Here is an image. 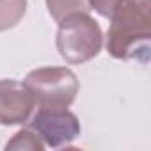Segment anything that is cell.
Returning a JSON list of instances; mask_svg holds the SVG:
<instances>
[{
  "label": "cell",
  "mask_w": 151,
  "mask_h": 151,
  "mask_svg": "<svg viewBox=\"0 0 151 151\" xmlns=\"http://www.w3.org/2000/svg\"><path fill=\"white\" fill-rule=\"evenodd\" d=\"M107 52L114 59H139L147 62L151 41V2L119 0L110 14Z\"/></svg>",
  "instance_id": "1"
},
{
  "label": "cell",
  "mask_w": 151,
  "mask_h": 151,
  "mask_svg": "<svg viewBox=\"0 0 151 151\" xmlns=\"http://www.w3.org/2000/svg\"><path fill=\"white\" fill-rule=\"evenodd\" d=\"M29 128L48 147L69 146L80 135L78 117L68 109H39L37 114L30 119Z\"/></svg>",
  "instance_id": "4"
},
{
  "label": "cell",
  "mask_w": 151,
  "mask_h": 151,
  "mask_svg": "<svg viewBox=\"0 0 151 151\" xmlns=\"http://www.w3.org/2000/svg\"><path fill=\"white\" fill-rule=\"evenodd\" d=\"M27 11V0H0V32L20 23Z\"/></svg>",
  "instance_id": "6"
},
{
  "label": "cell",
  "mask_w": 151,
  "mask_h": 151,
  "mask_svg": "<svg viewBox=\"0 0 151 151\" xmlns=\"http://www.w3.org/2000/svg\"><path fill=\"white\" fill-rule=\"evenodd\" d=\"M57 50L69 64H82L94 59L103 46V34L89 13L71 14L59 22Z\"/></svg>",
  "instance_id": "2"
},
{
  "label": "cell",
  "mask_w": 151,
  "mask_h": 151,
  "mask_svg": "<svg viewBox=\"0 0 151 151\" xmlns=\"http://www.w3.org/2000/svg\"><path fill=\"white\" fill-rule=\"evenodd\" d=\"M119 0H89V6L91 9H94L98 14L105 16V18H110L114 7L117 6Z\"/></svg>",
  "instance_id": "9"
},
{
  "label": "cell",
  "mask_w": 151,
  "mask_h": 151,
  "mask_svg": "<svg viewBox=\"0 0 151 151\" xmlns=\"http://www.w3.org/2000/svg\"><path fill=\"white\" fill-rule=\"evenodd\" d=\"M36 100L25 84L16 80H0V123L6 126L29 121Z\"/></svg>",
  "instance_id": "5"
},
{
  "label": "cell",
  "mask_w": 151,
  "mask_h": 151,
  "mask_svg": "<svg viewBox=\"0 0 151 151\" xmlns=\"http://www.w3.org/2000/svg\"><path fill=\"white\" fill-rule=\"evenodd\" d=\"M45 147L46 146L29 126L25 130H20L6 146V149H32V151H43Z\"/></svg>",
  "instance_id": "8"
},
{
  "label": "cell",
  "mask_w": 151,
  "mask_h": 151,
  "mask_svg": "<svg viewBox=\"0 0 151 151\" xmlns=\"http://www.w3.org/2000/svg\"><path fill=\"white\" fill-rule=\"evenodd\" d=\"M23 84L39 109H68L78 94V78L69 68H37L27 75Z\"/></svg>",
  "instance_id": "3"
},
{
  "label": "cell",
  "mask_w": 151,
  "mask_h": 151,
  "mask_svg": "<svg viewBox=\"0 0 151 151\" xmlns=\"http://www.w3.org/2000/svg\"><path fill=\"white\" fill-rule=\"evenodd\" d=\"M46 6H48L52 18L57 22H60L71 14L91 11L89 0H46Z\"/></svg>",
  "instance_id": "7"
}]
</instances>
